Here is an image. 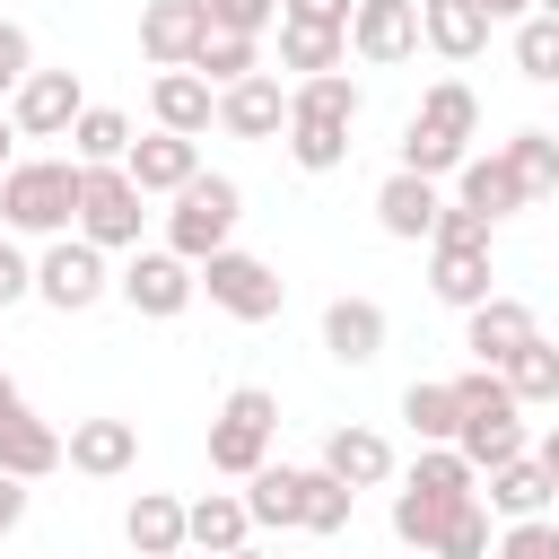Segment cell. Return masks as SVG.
<instances>
[{
	"mask_svg": "<svg viewBox=\"0 0 559 559\" xmlns=\"http://www.w3.org/2000/svg\"><path fill=\"white\" fill-rule=\"evenodd\" d=\"M349 507H358V489L332 480L323 463H314V472H297V463H262V472L245 480V515L271 524V533H341Z\"/></svg>",
	"mask_w": 559,
	"mask_h": 559,
	"instance_id": "1",
	"label": "cell"
},
{
	"mask_svg": "<svg viewBox=\"0 0 559 559\" xmlns=\"http://www.w3.org/2000/svg\"><path fill=\"white\" fill-rule=\"evenodd\" d=\"M79 183H87L79 157H17L0 175V218L17 236H70L79 227Z\"/></svg>",
	"mask_w": 559,
	"mask_h": 559,
	"instance_id": "2",
	"label": "cell"
},
{
	"mask_svg": "<svg viewBox=\"0 0 559 559\" xmlns=\"http://www.w3.org/2000/svg\"><path fill=\"white\" fill-rule=\"evenodd\" d=\"M271 437H280V393L271 384H236L210 419V472L218 480H253L271 463Z\"/></svg>",
	"mask_w": 559,
	"mask_h": 559,
	"instance_id": "3",
	"label": "cell"
},
{
	"mask_svg": "<svg viewBox=\"0 0 559 559\" xmlns=\"http://www.w3.org/2000/svg\"><path fill=\"white\" fill-rule=\"evenodd\" d=\"M236 218H245V192H236V175H192V183L175 192V210H166V253H183V262L201 271L210 253H227Z\"/></svg>",
	"mask_w": 559,
	"mask_h": 559,
	"instance_id": "4",
	"label": "cell"
},
{
	"mask_svg": "<svg viewBox=\"0 0 559 559\" xmlns=\"http://www.w3.org/2000/svg\"><path fill=\"white\" fill-rule=\"evenodd\" d=\"M140 218H148V192L122 166H87V183H79V236L105 245V253H140Z\"/></svg>",
	"mask_w": 559,
	"mask_h": 559,
	"instance_id": "5",
	"label": "cell"
},
{
	"mask_svg": "<svg viewBox=\"0 0 559 559\" xmlns=\"http://www.w3.org/2000/svg\"><path fill=\"white\" fill-rule=\"evenodd\" d=\"M201 288H210V306L236 314V323H271V314L288 306V280H280L262 253H236V245L201 262Z\"/></svg>",
	"mask_w": 559,
	"mask_h": 559,
	"instance_id": "6",
	"label": "cell"
},
{
	"mask_svg": "<svg viewBox=\"0 0 559 559\" xmlns=\"http://www.w3.org/2000/svg\"><path fill=\"white\" fill-rule=\"evenodd\" d=\"M105 288H114L105 245H87V236H52V245H44V262H35V297H44L52 314H87Z\"/></svg>",
	"mask_w": 559,
	"mask_h": 559,
	"instance_id": "7",
	"label": "cell"
},
{
	"mask_svg": "<svg viewBox=\"0 0 559 559\" xmlns=\"http://www.w3.org/2000/svg\"><path fill=\"white\" fill-rule=\"evenodd\" d=\"M114 297H122L131 314H148V323H175V314L201 297V271H192L183 253L157 245V253H131V262L114 271Z\"/></svg>",
	"mask_w": 559,
	"mask_h": 559,
	"instance_id": "8",
	"label": "cell"
},
{
	"mask_svg": "<svg viewBox=\"0 0 559 559\" xmlns=\"http://www.w3.org/2000/svg\"><path fill=\"white\" fill-rule=\"evenodd\" d=\"M79 114H87V87H79V70H35V79L9 96V122H17V140H70V131H79Z\"/></svg>",
	"mask_w": 559,
	"mask_h": 559,
	"instance_id": "9",
	"label": "cell"
},
{
	"mask_svg": "<svg viewBox=\"0 0 559 559\" xmlns=\"http://www.w3.org/2000/svg\"><path fill=\"white\" fill-rule=\"evenodd\" d=\"M349 52L367 70H393L419 52V0H358L349 9Z\"/></svg>",
	"mask_w": 559,
	"mask_h": 559,
	"instance_id": "10",
	"label": "cell"
},
{
	"mask_svg": "<svg viewBox=\"0 0 559 559\" xmlns=\"http://www.w3.org/2000/svg\"><path fill=\"white\" fill-rule=\"evenodd\" d=\"M533 341H542V323H533L524 297H489V306L463 314V349H472V367H507V358L533 349Z\"/></svg>",
	"mask_w": 559,
	"mask_h": 559,
	"instance_id": "11",
	"label": "cell"
},
{
	"mask_svg": "<svg viewBox=\"0 0 559 559\" xmlns=\"http://www.w3.org/2000/svg\"><path fill=\"white\" fill-rule=\"evenodd\" d=\"M122 175H131L148 201H157V192L175 201V192L201 175V140H183V131H140V140H131V157H122Z\"/></svg>",
	"mask_w": 559,
	"mask_h": 559,
	"instance_id": "12",
	"label": "cell"
},
{
	"mask_svg": "<svg viewBox=\"0 0 559 559\" xmlns=\"http://www.w3.org/2000/svg\"><path fill=\"white\" fill-rule=\"evenodd\" d=\"M218 131H236V140H280V131H288V87H280L271 70L218 87Z\"/></svg>",
	"mask_w": 559,
	"mask_h": 559,
	"instance_id": "13",
	"label": "cell"
},
{
	"mask_svg": "<svg viewBox=\"0 0 559 559\" xmlns=\"http://www.w3.org/2000/svg\"><path fill=\"white\" fill-rule=\"evenodd\" d=\"M437 210H445V201H437L428 175H402V166H393V175L376 183V227H384L393 245H428V236H437Z\"/></svg>",
	"mask_w": 559,
	"mask_h": 559,
	"instance_id": "14",
	"label": "cell"
},
{
	"mask_svg": "<svg viewBox=\"0 0 559 559\" xmlns=\"http://www.w3.org/2000/svg\"><path fill=\"white\" fill-rule=\"evenodd\" d=\"M201 44H210V17H201L192 0H148V9H140V52H148L157 70H192Z\"/></svg>",
	"mask_w": 559,
	"mask_h": 559,
	"instance_id": "15",
	"label": "cell"
},
{
	"mask_svg": "<svg viewBox=\"0 0 559 559\" xmlns=\"http://www.w3.org/2000/svg\"><path fill=\"white\" fill-rule=\"evenodd\" d=\"M148 114H157V131L201 140V131L218 122V87H210L201 70H157V79H148Z\"/></svg>",
	"mask_w": 559,
	"mask_h": 559,
	"instance_id": "16",
	"label": "cell"
},
{
	"mask_svg": "<svg viewBox=\"0 0 559 559\" xmlns=\"http://www.w3.org/2000/svg\"><path fill=\"white\" fill-rule=\"evenodd\" d=\"M489 9L480 0H419V44L428 52H445V61H480L489 52Z\"/></svg>",
	"mask_w": 559,
	"mask_h": 559,
	"instance_id": "17",
	"label": "cell"
},
{
	"mask_svg": "<svg viewBox=\"0 0 559 559\" xmlns=\"http://www.w3.org/2000/svg\"><path fill=\"white\" fill-rule=\"evenodd\" d=\"M428 288H437V306H454V314L489 306V297H498V288H489V245H428Z\"/></svg>",
	"mask_w": 559,
	"mask_h": 559,
	"instance_id": "18",
	"label": "cell"
},
{
	"mask_svg": "<svg viewBox=\"0 0 559 559\" xmlns=\"http://www.w3.org/2000/svg\"><path fill=\"white\" fill-rule=\"evenodd\" d=\"M131 463H140V428H131V419H70V472L122 480Z\"/></svg>",
	"mask_w": 559,
	"mask_h": 559,
	"instance_id": "19",
	"label": "cell"
},
{
	"mask_svg": "<svg viewBox=\"0 0 559 559\" xmlns=\"http://www.w3.org/2000/svg\"><path fill=\"white\" fill-rule=\"evenodd\" d=\"M61 463H70V437H61L52 419L17 411V419L0 428V472H9V480H44V472H61Z\"/></svg>",
	"mask_w": 559,
	"mask_h": 559,
	"instance_id": "20",
	"label": "cell"
},
{
	"mask_svg": "<svg viewBox=\"0 0 559 559\" xmlns=\"http://www.w3.org/2000/svg\"><path fill=\"white\" fill-rule=\"evenodd\" d=\"M323 349H332L341 367H367V358L384 349V306H376V297H332V306H323Z\"/></svg>",
	"mask_w": 559,
	"mask_h": 559,
	"instance_id": "21",
	"label": "cell"
},
{
	"mask_svg": "<svg viewBox=\"0 0 559 559\" xmlns=\"http://www.w3.org/2000/svg\"><path fill=\"white\" fill-rule=\"evenodd\" d=\"M489 480V515H507V524H533V515H550V498H559V480L533 463V454H515V463H498V472H480Z\"/></svg>",
	"mask_w": 559,
	"mask_h": 559,
	"instance_id": "22",
	"label": "cell"
},
{
	"mask_svg": "<svg viewBox=\"0 0 559 559\" xmlns=\"http://www.w3.org/2000/svg\"><path fill=\"white\" fill-rule=\"evenodd\" d=\"M122 542H131L140 559H175V550H192V533H183V498L140 489V498H131V515H122Z\"/></svg>",
	"mask_w": 559,
	"mask_h": 559,
	"instance_id": "23",
	"label": "cell"
},
{
	"mask_svg": "<svg viewBox=\"0 0 559 559\" xmlns=\"http://www.w3.org/2000/svg\"><path fill=\"white\" fill-rule=\"evenodd\" d=\"M183 533H192V550H210V559H227V550H245V542H253V515H245V489H210V498H192V507H183Z\"/></svg>",
	"mask_w": 559,
	"mask_h": 559,
	"instance_id": "24",
	"label": "cell"
},
{
	"mask_svg": "<svg viewBox=\"0 0 559 559\" xmlns=\"http://www.w3.org/2000/svg\"><path fill=\"white\" fill-rule=\"evenodd\" d=\"M454 201H463V210H480L489 227H498L507 210H533V201H524V183H515V166H507V148H498V157H463Z\"/></svg>",
	"mask_w": 559,
	"mask_h": 559,
	"instance_id": "25",
	"label": "cell"
},
{
	"mask_svg": "<svg viewBox=\"0 0 559 559\" xmlns=\"http://www.w3.org/2000/svg\"><path fill=\"white\" fill-rule=\"evenodd\" d=\"M323 472L349 480V489H384V480H393V445H384L376 428H332V437H323Z\"/></svg>",
	"mask_w": 559,
	"mask_h": 559,
	"instance_id": "26",
	"label": "cell"
},
{
	"mask_svg": "<svg viewBox=\"0 0 559 559\" xmlns=\"http://www.w3.org/2000/svg\"><path fill=\"white\" fill-rule=\"evenodd\" d=\"M341 61H349V26H297V17H280V70L323 79V70H341Z\"/></svg>",
	"mask_w": 559,
	"mask_h": 559,
	"instance_id": "27",
	"label": "cell"
},
{
	"mask_svg": "<svg viewBox=\"0 0 559 559\" xmlns=\"http://www.w3.org/2000/svg\"><path fill=\"white\" fill-rule=\"evenodd\" d=\"M358 105H367V87H358L349 70H323V79H297V87H288V114H306V122L358 131Z\"/></svg>",
	"mask_w": 559,
	"mask_h": 559,
	"instance_id": "28",
	"label": "cell"
},
{
	"mask_svg": "<svg viewBox=\"0 0 559 559\" xmlns=\"http://www.w3.org/2000/svg\"><path fill=\"white\" fill-rule=\"evenodd\" d=\"M402 419H411V437L419 445H454L463 437V402H454V376L437 384V376H419L411 393H402Z\"/></svg>",
	"mask_w": 559,
	"mask_h": 559,
	"instance_id": "29",
	"label": "cell"
},
{
	"mask_svg": "<svg viewBox=\"0 0 559 559\" xmlns=\"http://www.w3.org/2000/svg\"><path fill=\"white\" fill-rule=\"evenodd\" d=\"M454 507H463V498H445V489H428V480H402V489H393V542L437 550V533H445Z\"/></svg>",
	"mask_w": 559,
	"mask_h": 559,
	"instance_id": "30",
	"label": "cell"
},
{
	"mask_svg": "<svg viewBox=\"0 0 559 559\" xmlns=\"http://www.w3.org/2000/svg\"><path fill=\"white\" fill-rule=\"evenodd\" d=\"M454 445H463V463H472V472H498V463H515V454H524V419H515V411H472Z\"/></svg>",
	"mask_w": 559,
	"mask_h": 559,
	"instance_id": "31",
	"label": "cell"
},
{
	"mask_svg": "<svg viewBox=\"0 0 559 559\" xmlns=\"http://www.w3.org/2000/svg\"><path fill=\"white\" fill-rule=\"evenodd\" d=\"M131 140H140V131H131V114L87 105V114H79V131H70V157H79V166H122V157H131Z\"/></svg>",
	"mask_w": 559,
	"mask_h": 559,
	"instance_id": "32",
	"label": "cell"
},
{
	"mask_svg": "<svg viewBox=\"0 0 559 559\" xmlns=\"http://www.w3.org/2000/svg\"><path fill=\"white\" fill-rule=\"evenodd\" d=\"M463 157H472V148L445 140L437 122H419V114L402 122V175H428V183H437V175H463Z\"/></svg>",
	"mask_w": 559,
	"mask_h": 559,
	"instance_id": "33",
	"label": "cell"
},
{
	"mask_svg": "<svg viewBox=\"0 0 559 559\" xmlns=\"http://www.w3.org/2000/svg\"><path fill=\"white\" fill-rule=\"evenodd\" d=\"M507 166H515L524 201H550V192H559V140H550V131H515V140H507Z\"/></svg>",
	"mask_w": 559,
	"mask_h": 559,
	"instance_id": "34",
	"label": "cell"
},
{
	"mask_svg": "<svg viewBox=\"0 0 559 559\" xmlns=\"http://www.w3.org/2000/svg\"><path fill=\"white\" fill-rule=\"evenodd\" d=\"M192 70H201L210 87H236V79L262 70V35H210V44L192 52Z\"/></svg>",
	"mask_w": 559,
	"mask_h": 559,
	"instance_id": "35",
	"label": "cell"
},
{
	"mask_svg": "<svg viewBox=\"0 0 559 559\" xmlns=\"http://www.w3.org/2000/svg\"><path fill=\"white\" fill-rule=\"evenodd\" d=\"M419 122H437L445 140H463V148H472V131H480V96H472L463 79H437V87L419 96Z\"/></svg>",
	"mask_w": 559,
	"mask_h": 559,
	"instance_id": "36",
	"label": "cell"
},
{
	"mask_svg": "<svg viewBox=\"0 0 559 559\" xmlns=\"http://www.w3.org/2000/svg\"><path fill=\"white\" fill-rule=\"evenodd\" d=\"M498 376H507V393H515V402H559V341H533V349H515Z\"/></svg>",
	"mask_w": 559,
	"mask_h": 559,
	"instance_id": "37",
	"label": "cell"
},
{
	"mask_svg": "<svg viewBox=\"0 0 559 559\" xmlns=\"http://www.w3.org/2000/svg\"><path fill=\"white\" fill-rule=\"evenodd\" d=\"M288 157H297L306 175H332V166L349 157V131H341V122H306V114H288Z\"/></svg>",
	"mask_w": 559,
	"mask_h": 559,
	"instance_id": "38",
	"label": "cell"
},
{
	"mask_svg": "<svg viewBox=\"0 0 559 559\" xmlns=\"http://www.w3.org/2000/svg\"><path fill=\"white\" fill-rule=\"evenodd\" d=\"M489 550H498V542H489V507H480V498H463V507L445 515V533H437V550H428V559H489Z\"/></svg>",
	"mask_w": 559,
	"mask_h": 559,
	"instance_id": "39",
	"label": "cell"
},
{
	"mask_svg": "<svg viewBox=\"0 0 559 559\" xmlns=\"http://www.w3.org/2000/svg\"><path fill=\"white\" fill-rule=\"evenodd\" d=\"M515 70H524L533 87H550V79H559V17H542V9H533V17L515 26Z\"/></svg>",
	"mask_w": 559,
	"mask_h": 559,
	"instance_id": "40",
	"label": "cell"
},
{
	"mask_svg": "<svg viewBox=\"0 0 559 559\" xmlns=\"http://www.w3.org/2000/svg\"><path fill=\"white\" fill-rule=\"evenodd\" d=\"M192 9L210 17V35H262L280 17V0H192Z\"/></svg>",
	"mask_w": 559,
	"mask_h": 559,
	"instance_id": "41",
	"label": "cell"
},
{
	"mask_svg": "<svg viewBox=\"0 0 559 559\" xmlns=\"http://www.w3.org/2000/svg\"><path fill=\"white\" fill-rule=\"evenodd\" d=\"M26 79H35V35H26L17 17H0V105H9Z\"/></svg>",
	"mask_w": 559,
	"mask_h": 559,
	"instance_id": "42",
	"label": "cell"
},
{
	"mask_svg": "<svg viewBox=\"0 0 559 559\" xmlns=\"http://www.w3.org/2000/svg\"><path fill=\"white\" fill-rule=\"evenodd\" d=\"M489 559H559V524H550V515H533V524H507Z\"/></svg>",
	"mask_w": 559,
	"mask_h": 559,
	"instance_id": "43",
	"label": "cell"
},
{
	"mask_svg": "<svg viewBox=\"0 0 559 559\" xmlns=\"http://www.w3.org/2000/svg\"><path fill=\"white\" fill-rule=\"evenodd\" d=\"M428 245H489V218H480V210H463V201H445Z\"/></svg>",
	"mask_w": 559,
	"mask_h": 559,
	"instance_id": "44",
	"label": "cell"
},
{
	"mask_svg": "<svg viewBox=\"0 0 559 559\" xmlns=\"http://www.w3.org/2000/svg\"><path fill=\"white\" fill-rule=\"evenodd\" d=\"M17 297H35V262L0 236V306H17Z\"/></svg>",
	"mask_w": 559,
	"mask_h": 559,
	"instance_id": "45",
	"label": "cell"
},
{
	"mask_svg": "<svg viewBox=\"0 0 559 559\" xmlns=\"http://www.w3.org/2000/svg\"><path fill=\"white\" fill-rule=\"evenodd\" d=\"M349 9L358 0H280V17H297V26H349Z\"/></svg>",
	"mask_w": 559,
	"mask_h": 559,
	"instance_id": "46",
	"label": "cell"
},
{
	"mask_svg": "<svg viewBox=\"0 0 559 559\" xmlns=\"http://www.w3.org/2000/svg\"><path fill=\"white\" fill-rule=\"evenodd\" d=\"M17 524H26V480H9V472H0V542H9Z\"/></svg>",
	"mask_w": 559,
	"mask_h": 559,
	"instance_id": "47",
	"label": "cell"
},
{
	"mask_svg": "<svg viewBox=\"0 0 559 559\" xmlns=\"http://www.w3.org/2000/svg\"><path fill=\"white\" fill-rule=\"evenodd\" d=\"M17 411H26V393H17V376H9V367H0V428H9V419H17Z\"/></svg>",
	"mask_w": 559,
	"mask_h": 559,
	"instance_id": "48",
	"label": "cell"
},
{
	"mask_svg": "<svg viewBox=\"0 0 559 559\" xmlns=\"http://www.w3.org/2000/svg\"><path fill=\"white\" fill-rule=\"evenodd\" d=\"M533 463H542V472H550V480H559V428H550V437H542V445H533Z\"/></svg>",
	"mask_w": 559,
	"mask_h": 559,
	"instance_id": "49",
	"label": "cell"
},
{
	"mask_svg": "<svg viewBox=\"0 0 559 559\" xmlns=\"http://www.w3.org/2000/svg\"><path fill=\"white\" fill-rule=\"evenodd\" d=\"M480 9H489V17H515V26L533 17V0H480Z\"/></svg>",
	"mask_w": 559,
	"mask_h": 559,
	"instance_id": "50",
	"label": "cell"
},
{
	"mask_svg": "<svg viewBox=\"0 0 559 559\" xmlns=\"http://www.w3.org/2000/svg\"><path fill=\"white\" fill-rule=\"evenodd\" d=\"M9 148H17V122H9V105H0V175H9V166H17V157H9Z\"/></svg>",
	"mask_w": 559,
	"mask_h": 559,
	"instance_id": "51",
	"label": "cell"
},
{
	"mask_svg": "<svg viewBox=\"0 0 559 559\" xmlns=\"http://www.w3.org/2000/svg\"><path fill=\"white\" fill-rule=\"evenodd\" d=\"M227 559H262V550H253V542H245V550H227Z\"/></svg>",
	"mask_w": 559,
	"mask_h": 559,
	"instance_id": "52",
	"label": "cell"
},
{
	"mask_svg": "<svg viewBox=\"0 0 559 559\" xmlns=\"http://www.w3.org/2000/svg\"><path fill=\"white\" fill-rule=\"evenodd\" d=\"M533 9H542V17H559V0H533Z\"/></svg>",
	"mask_w": 559,
	"mask_h": 559,
	"instance_id": "53",
	"label": "cell"
}]
</instances>
